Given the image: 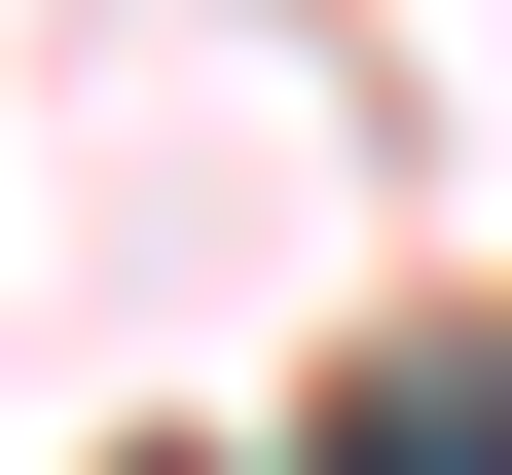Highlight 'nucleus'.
<instances>
[{
  "instance_id": "obj_1",
  "label": "nucleus",
  "mask_w": 512,
  "mask_h": 475,
  "mask_svg": "<svg viewBox=\"0 0 512 475\" xmlns=\"http://www.w3.org/2000/svg\"><path fill=\"white\" fill-rule=\"evenodd\" d=\"M293 475H512V329H366L293 402Z\"/></svg>"
}]
</instances>
